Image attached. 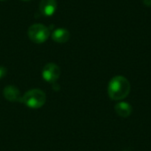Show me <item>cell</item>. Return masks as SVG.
<instances>
[{
	"instance_id": "6da1fadb",
	"label": "cell",
	"mask_w": 151,
	"mask_h": 151,
	"mask_svg": "<svg viewBox=\"0 0 151 151\" xmlns=\"http://www.w3.org/2000/svg\"><path fill=\"white\" fill-rule=\"evenodd\" d=\"M131 91L129 81L121 75L113 77L108 84V96L114 101H121L127 97Z\"/></svg>"
},
{
	"instance_id": "7a4b0ae2",
	"label": "cell",
	"mask_w": 151,
	"mask_h": 151,
	"mask_svg": "<svg viewBox=\"0 0 151 151\" xmlns=\"http://www.w3.org/2000/svg\"><path fill=\"white\" fill-rule=\"evenodd\" d=\"M20 103L30 109H39L45 104L46 95L41 89H30L22 96Z\"/></svg>"
},
{
	"instance_id": "3957f363",
	"label": "cell",
	"mask_w": 151,
	"mask_h": 151,
	"mask_svg": "<svg viewBox=\"0 0 151 151\" xmlns=\"http://www.w3.org/2000/svg\"><path fill=\"white\" fill-rule=\"evenodd\" d=\"M50 29L42 24H34L29 27L27 30L28 38L35 43H43L50 37Z\"/></svg>"
},
{
	"instance_id": "277c9868",
	"label": "cell",
	"mask_w": 151,
	"mask_h": 151,
	"mask_svg": "<svg viewBox=\"0 0 151 151\" xmlns=\"http://www.w3.org/2000/svg\"><path fill=\"white\" fill-rule=\"evenodd\" d=\"M60 68L54 63H48L44 65L42 71L43 80L49 83H55L60 76Z\"/></svg>"
},
{
	"instance_id": "5b68a950",
	"label": "cell",
	"mask_w": 151,
	"mask_h": 151,
	"mask_svg": "<svg viewBox=\"0 0 151 151\" xmlns=\"http://www.w3.org/2000/svg\"><path fill=\"white\" fill-rule=\"evenodd\" d=\"M57 0H41L39 4L40 12L44 16H52L57 11Z\"/></svg>"
},
{
	"instance_id": "8992f818",
	"label": "cell",
	"mask_w": 151,
	"mask_h": 151,
	"mask_svg": "<svg viewBox=\"0 0 151 151\" xmlns=\"http://www.w3.org/2000/svg\"><path fill=\"white\" fill-rule=\"evenodd\" d=\"M3 95L9 102H21V96L19 88L12 85H8L4 88Z\"/></svg>"
},
{
	"instance_id": "52a82bcc",
	"label": "cell",
	"mask_w": 151,
	"mask_h": 151,
	"mask_svg": "<svg viewBox=\"0 0 151 151\" xmlns=\"http://www.w3.org/2000/svg\"><path fill=\"white\" fill-rule=\"evenodd\" d=\"M116 113L122 118H127L132 114V105L127 102H119L114 106Z\"/></svg>"
},
{
	"instance_id": "ba28073f",
	"label": "cell",
	"mask_w": 151,
	"mask_h": 151,
	"mask_svg": "<svg viewBox=\"0 0 151 151\" xmlns=\"http://www.w3.org/2000/svg\"><path fill=\"white\" fill-rule=\"evenodd\" d=\"M54 42L58 43H65L70 39V32L65 28H57L51 34Z\"/></svg>"
},
{
	"instance_id": "9c48e42d",
	"label": "cell",
	"mask_w": 151,
	"mask_h": 151,
	"mask_svg": "<svg viewBox=\"0 0 151 151\" xmlns=\"http://www.w3.org/2000/svg\"><path fill=\"white\" fill-rule=\"evenodd\" d=\"M7 73V69L4 66H0V79L4 78Z\"/></svg>"
},
{
	"instance_id": "30bf717a",
	"label": "cell",
	"mask_w": 151,
	"mask_h": 151,
	"mask_svg": "<svg viewBox=\"0 0 151 151\" xmlns=\"http://www.w3.org/2000/svg\"><path fill=\"white\" fill-rule=\"evenodd\" d=\"M143 4L148 6V7H151V0H142Z\"/></svg>"
},
{
	"instance_id": "8fae6325",
	"label": "cell",
	"mask_w": 151,
	"mask_h": 151,
	"mask_svg": "<svg viewBox=\"0 0 151 151\" xmlns=\"http://www.w3.org/2000/svg\"><path fill=\"white\" fill-rule=\"evenodd\" d=\"M22 1H31V0H22Z\"/></svg>"
},
{
	"instance_id": "7c38bea8",
	"label": "cell",
	"mask_w": 151,
	"mask_h": 151,
	"mask_svg": "<svg viewBox=\"0 0 151 151\" xmlns=\"http://www.w3.org/2000/svg\"><path fill=\"white\" fill-rule=\"evenodd\" d=\"M0 1H4V0H0Z\"/></svg>"
}]
</instances>
